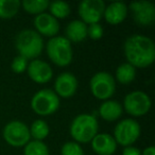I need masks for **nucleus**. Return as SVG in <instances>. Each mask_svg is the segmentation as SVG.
Here are the masks:
<instances>
[{"label":"nucleus","instance_id":"1","mask_svg":"<svg viewBox=\"0 0 155 155\" xmlns=\"http://www.w3.org/2000/svg\"><path fill=\"white\" fill-rule=\"evenodd\" d=\"M127 63L136 69L147 68L155 61V44L152 38L141 34H132L123 43Z\"/></svg>","mask_w":155,"mask_h":155},{"label":"nucleus","instance_id":"2","mask_svg":"<svg viewBox=\"0 0 155 155\" xmlns=\"http://www.w3.org/2000/svg\"><path fill=\"white\" fill-rule=\"evenodd\" d=\"M69 133L73 141L78 143H87L99 133V123L94 115L79 114L72 119L69 125Z\"/></svg>","mask_w":155,"mask_h":155},{"label":"nucleus","instance_id":"3","mask_svg":"<svg viewBox=\"0 0 155 155\" xmlns=\"http://www.w3.org/2000/svg\"><path fill=\"white\" fill-rule=\"evenodd\" d=\"M15 48L18 55L28 61L36 60L43 53L45 43L44 38L32 29L21 30L15 37Z\"/></svg>","mask_w":155,"mask_h":155},{"label":"nucleus","instance_id":"4","mask_svg":"<svg viewBox=\"0 0 155 155\" xmlns=\"http://www.w3.org/2000/svg\"><path fill=\"white\" fill-rule=\"evenodd\" d=\"M47 56L55 66L67 67L73 60V50L71 43L62 35H58L46 43Z\"/></svg>","mask_w":155,"mask_h":155},{"label":"nucleus","instance_id":"5","mask_svg":"<svg viewBox=\"0 0 155 155\" xmlns=\"http://www.w3.org/2000/svg\"><path fill=\"white\" fill-rule=\"evenodd\" d=\"M31 110L41 117L53 115L61 106V99L53 89L43 88L37 91L31 98Z\"/></svg>","mask_w":155,"mask_h":155},{"label":"nucleus","instance_id":"6","mask_svg":"<svg viewBox=\"0 0 155 155\" xmlns=\"http://www.w3.org/2000/svg\"><path fill=\"white\" fill-rule=\"evenodd\" d=\"M89 89L96 99L106 101L112 99L116 91V81L112 73L107 71H98L89 81Z\"/></svg>","mask_w":155,"mask_h":155},{"label":"nucleus","instance_id":"7","mask_svg":"<svg viewBox=\"0 0 155 155\" xmlns=\"http://www.w3.org/2000/svg\"><path fill=\"white\" fill-rule=\"evenodd\" d=\"M141 127L139 122L133 118H125L118 121L114 129L113 137L115 138L117 144L121 147L133 146L140 137Z\"/></svg>","mask_w":155,"mask_h":155},{"label":"nucleus","instance_id":"8","mask_svg":"<svg viewBox=\"0 0 155 155\" xmlns=\"http://www.w3.org/2000/svg\"><path fill=\"white\" fill-rule=\"evenodd\" d=\"M152 101L150 96L142 91H133L125 95L122 102L123 112L137 118L147 115L151 110Z\"/></svg>","mask_w":155,"mask_h":155},{"label":"nucleus","instance_id":"9","mask_svg":"<svg viewBox=\"0 0 155 155\" xmlns=\"http://www.w3.org/2000/svg\"><path fill=\"white\" fill-rule=\"evenodd\" d=\"M2 137L9 146L14 148H24L31 140L29 125L20 120H12L5 125Z\"/></svg>","mask_w":155,"mask_h":155},{"label":"nucleus","instance_id":"10","mask_svg":"<svg viewBox=\"0 0 155 155\" xmlns=\"http://www.w3.org/2000/svg\"><path fill=\"white\" fill-rule=\"evenodd\" d=\"M105 2L103 0H83L78 5V15L84 24H99L103 18Z\"/></svg>","mask_w":155,"mask_h":155},{"label":"nucleus","instance_id":"11","mask_svg":"<svg viewBox=\"0 0 155 155\" xmlns=\"http://www.w3.org/2000/svg\"><path fill=\"white\" fill-rule=\"evenodd\" d=\"M133 20L141 27L152 26L155 21V5L149 0L133 1L127 5Z\"/></svg>","mask_w":155,"mask_h":155},{"label":"nucleus","instance_id":"12","mask_svg":"<svg viewBox=\"0 0 155 155\" xmlns=\"http://www.w3.org/2000/svg\"><path fill=\"white\" fill-rule=\"evenodd\" d=\"M79 88V81L73 73L65 71L55 78L53 85V91L58 98L68 99L75 95Z\"/></svg>","mask_w":155,"mask_h":155},{"label":"nucleus","instance_id":"13","mask_svg":"<svg viewBox=\"0 0 155 155\" xmlns=\"http://www.w3.org/2000/svg\"><path fill=\"white\" fill-rule=\"evenodd\" d=\"M26 72L28 73L30 80L37 84H46L53 78V69L51 65L39 58L29 61Z\"/></svg>","mask_w":155,"mask_h":155},{"label":"nucleus","instance_id":"14","mask_svg":"<svg viewBox=\"0 0 155 155\" xmlns=\"http://www.w3.org/2000/svg\"><path fill=\"white\" fill-rule=\"evenodd\" d=\"M33 25H34V30L41 37L52 38L54 36H58V32H60L58 20L55 19L53 16H51L47 12L35 16L33 19Z\"/></svg>","mask_w":155,"mask_h":155},{"label":"nucleus","instance_id":"15","mask_svg":"<svg viewBox=\"0 0 155 155\" xmlns=\"http://www.w3.org/2000/svg\"><path fill=\"white\" fill-rule=\"evenodd\" d=\"M91 146L97 155H114L118 148L115 138L108 133H98L91 141Z\"/></svg>","mask_w":155,"mask_h":155},{"label":"nucleus","instance_id":"16","mask_svg":"<svg viewBox=\"0 0 155 155\" xmlns=\"http://www.w3.org/2000/svg\"><path fill=\"white\" fill-rule=\"evenodd\" d=\"M127 14H129V8L124 2L114 1L105 7L103 18L110 26H118L127 19Z\"/></svg>","mask_w":155,"mask_h":155},{"label":"nucleus","instance_id":"17","mask_svg":"<svg viewBox=\"0 0 155 155\" xmlns=\"http://www.w3.org/2000/svg\"><path fill=\"white\" fill-rule=\"evenodd\" d=\"M98 114L103 120L107 122H114L121 118L123 114L122 104L117 100H106L100 104Z\"/></svg>","mask_w":155,"mask_h":155},{"label":"nucleus","instance_id":"18","mask_svg":"<svg viewBox=\"0 0 155 155\" xmlns=\"http://www.w3.org/2000/svg\"><path fill=\"white\" fill-rule=\"evenodd\" d=\"M65 37L71 44H79L87 38V25L80 19H73L65 28Z\"/></svg>","mask_w":155,"mask_h":155},{"label":"nucleus","instance_id":"19","mask_svg":"<svg viewBox=\"0 0 155 155\" xmlns=\"http://www.w3.org/2000/svg\"><path fill=\"white\" fill-rule=\"evenodd\" d=\"M136 72H137V69L125 62L120 64L116 68L114 79L121 85H129L135 80Z\"/></svg>","mask_w":155,"mask_h":155},{"label":"nucleus","instance_id":"20","mask_svg":"<svg viewBox=\"0 0 155 155\" xmlns=\"http://www.w3.org/2000/svg\"><path fill=\"white\" fill-rule=\"evenodd\" d=\"M29 132L32 140L44 141L50 134L49 124L44 119H36L29 127Z\"/></svg>","mask_w":155,"mask_h":155},{"label":"nucleus","instance_id":"21","mask_svg":"<svg viewBox=\"0 0 155 155\" xmlns=\"http://www.w3.org/2000/svg\"><path fill=\"white\" fill-rule=\"evenodd\" d=\"M21 1L19 0H0V19H12L19 12Z\"/></svg>","mask_w":155,"mask_h":155},{"label":"nucleus","instance_id":"22","mask_svg":"<svg viewBox=\"0 0 155 155\" xmlns=\"http://www.w3.org/2000/svg\"><path fill=\"white\" fill-rule=\"evenodd\" d=\"M48 0H24L21 1V9L31 15H39L45 13L49 7Z\"/></svg>","mask_w":155,"mask_h":155},{"label":"nucleus","instance_id":"23","mask_svg":"<svg viewBox=\"0 0 155 155\" xmlns=\"http://www.w3.org/2000/svg\"><path fill=\"white\" fill-rule=\"evenodd\" d=\"M48 11L51 16H53L55 19H65L71 13V8L68 2L66 1H51L49 2Z\"/></svg>","mask_w":155,"mask_h":155},{"label":"nucleus","instance_id":"24","mask_svg":"<svg viewBox=\"0 0 155 155\" xmlns=\"http://www.w3.org/2000/svg\"><path fill=\"white\" fill-rule=\"evenodd\" d=\"M24 155H50V151L44 141L31 139L24 147Z\"/></svg>","mask_w":155,"mask_h":155},{"label":"nucleus","instance_id":"25","mask_svg":"<svg viewBox=\"0 0 155 155\" xmlns=\"http://www.w3.org/2000/svg\"><path fill=\"white\" fill-rule=\"evenodd\" d=\"M61 155H85L80 143L75 141H67L61 148Z\"/></svg>","mask_w":155,"mask_h":155},{"label":"nucleus","instance_id":"26","mask_svg":"<svg viewBox=\"0 0 155 155\" xmlns=\"http://www.w3.org/2000/svg\"><path fill=\"white\" fill-rule=\"evenodd\" d=\"M28 64H29V61L27 58H25L24 56L21 55H16L15 58H13L11 63V69L13 72L15 73H24L26 72L27 70V67H28Z\"/></svg>","mask_w":155,"mask_h":155},{"label":"nucleus","instance_id":"27","mask_svg":"<svg viewBox=\"0 0 155 155\" xmlns=\"http://www.w3.org/2000/svg\"><path fill=\"white\" fill-rule=\"evenodd\" d=\"M104 29L102 25L100 24H93L87 26V37H89L93 41H99L103 37Z\"/></svg>","mask_w":155,"mask_h":155},{"label":"nucleus","instance_id":"28","mask_svg":"<svg viewBox=\"0 0 155 155\" xmlns=\"http://www.w3.org/2000/svg\"><path fill=\"white\" fill-rule=\"evenodd\" d=\"M122 155H141V150L135 146L124 147L122 150Z\"/></svg>","mask_w":155,"mask_h":155},{"label":"nucleus","instance_id":"29","mask_svg":"<svg viewBox=\"0 0 155 155\" xmlns=\"http://www.w3.org/2000/svg\"><path fill=\"white\" fill-rule=\"evenodd\" d=\"M141 155H155L154 146H149L141 151Z\"/></svg>","mask_w":155,"mask_h":155}]
</instances>
